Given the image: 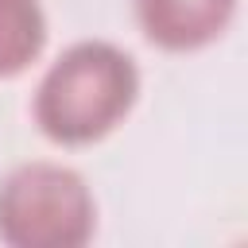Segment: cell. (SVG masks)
Here are the masks:
<instances>
[{"label":"cell","instance_id":"obj_1","mask_svg":"<svg viewBox=\"0 0 248 248\" xmlns=\"http://www.w3.org/2000/svg\"><path fill=\"white\" fill-rule=\"evenodd\" d=\"M140 97V70L128 50L105 39H81L66 46L35 89V124L62 147H85L105 140Z\"/></svg>","mask_w":248,"mask_h":248},{"label":"cell","instance_id":"obj_2","mask_svg":"<svg viewBox=\"0 0 248 248\" xmlns=\"http://www.w3.org/2000/svg\"><path fill=\"white\" fill-rule=\"evenodd\" d=\"M97 229L85 178L62 163H19L0 178V240L12 248H81Z\"/></svg>","mask_w":248,"mask_h":248},{"label":"cell","instance_id":"obj_3","mask_svg":"<svg viewBox=\"0 0 248 248\" xmlns=\"http://www.w3.org/2000/svg\"><path fill=\"white\" fill-rule=\"evenodd\" d=\"M236 0H136L143 35L163 50H198L225 35Z\"/></svg>","mask_w":248,"mask_h":248},{"label":"cell","instance_id":"obj_4","mask_svg":"<svg viewBox=\"0 0 248 248\" xmlns=\"http://www.w3.org/2000/svg\"><path fill=\"white\" fill-rule=\"evenodd\" d=\"M46 43V16L39 0H0V78L23 74Z\"/></svg>","mask_w":248,"mask_h":248}]
</instances>
